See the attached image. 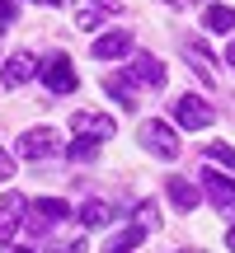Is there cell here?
I'll use <instances>...</instances> for the list:
<instances>
[{"instance_id":"obj_1","label":"cell","mask_w":235,"mask_h":253,"mask_svg":"<svg viewBox=\"0 0 235 253\" xmlns=\"http://www.w3.org/2000/svg\"><path fill=\"white\" fill-rule=\"evenodd\" d=\"M66 216H71V207H66L61 197H43V202H33V207L24 211V230L28 235H47V230L61 225Z\"/></svg>"},{"instance_id":"obj_2","label":"cell","mask_w":235,"mask_h":253,"mask_svg":"<svg viewBox=\"0 0 235 253\" xmlns=\"http://www.w3.org/2000/svg\"><path fill=\"white\" fill-rule=\"evenodd\" d=\"M136 141H141L151 155H160V160H179V150H183L179 136H174V126H170V122H155V118H151V122H141Z\"/></svg>"},{"instance_id":"obj_3","label":"cell","mask_w":235,"mask_h":253,"mask_svg":"<svg viewBox=\"0 0 235 253\" xmlns=\"http://www.w3.org/2000/svg\"><path fill=\"white\" fill-rule=\"evenodd\" d=\"M14 150H19V160H52V155L61 150V136H57L52 126H28Z\"/></svg>"},{"instance_id":"obj_4","label":"cell","mask_w":235,"mask_h":253,"mask_svg":"<svg viewBox=\"0 0 235 253\" xmlns=\"http://www.w3.org/2000/svg\"><path fill=\"white\" fill-rule=\"evenodd\" d=\"M38 75H43V84H47L52 94H75V84H80V75H75L71 56H61V52H57L47 66H38Z\"/></svg>"},{"instance_id":"obj_5","label":"cell","mask_w":235,"mask_h":253,"mask_svg":"<svg viewBox=\"0 0 235 253\" xmlns=\"http://www.w3.org/2000/svg\"><path fill=\"white\" fill-rule=\"evenodd\" d=\"M202 192H207V202L221 211V216L235 220V178H226V173H217V169H207V173H202Z\"/></svg>"},{"instance_id":"obj_6","label":"cell","mask_w":235,"mask_h":253,"mask_svg":"<svg viewBox=\"0 0 235 253\" xmlns=\"http://www.w3.org/2000/svg\"><path fill=\"white\" fill-rule=\"evenodd\" d=\"M217 113L207 108V103L198 99V94H183V99H174V122L188 126V131H202V126H212Z\"/></svg>"},{"instance_id":"obj_7","label":"cell","mask_w":235,"mask_h":253,"mask_svg":"<svg viewBox=\"0 0 235 253\" xmlns=\"http://www.w3.org/2000/svg\"><path fill=\"white\" fill-rule=\"evenodd\" d=\"M127 80L146 84V89H165V66L155 61L151 52H132V66H127Z\"/></svg>"},{"instance_id":"obj_8","label":"cell","mask_w":235,"mask_h":253,"mask_svg":"<svg viewBox=\"0 0 235 253\" xmlns=\"http://www.w3.org/2000/svg\"><path fill=\"white\" fill-rule=\"evenodd\" d=\"M71 131L75 136H85V141H113V118L109 113H75L71 118Z\"/></svg>"},{"instance_id":"obj_9","label":"cell","mask_w":235,"mask_h":253,"mask_svg":"<svg viewBox=\"0 0 235 253\" xmlns=\"http://www.w3.org/2000/svg\"><path fill=\"white\" fill-rule=\"evenodd\" d=\"M24 211H28V202L19 192H5L0 197V244H9V235L24 225Z\"/></svg>"},{"instance_id":"obj_10","label":"cell","mask_w":235,"mask_h":253,"mask_svg":"<svg viewBox=\"0 0 235 253\" xmlns=\"http://www.w3.org/2000/svg\"><path fill=\"white\" fill-rule=\"evenodd\" d=\"M33 75H38V61L28 52H14L5 61V71H0V80H5V89H19V84H28Z\"/></svg>"},{"instance_id":"obj_11","label":"cell","mask_w":235,"mask_h":253,"mask_svg":"<svg viewBox=\"0 0 235 253\" xmlns=\"http://www.w3.org/2000/svg\"><path fill=\"white\" fill-rule=\"evenodd\" d=\"M127 52H132V33L127 28H113V33L94 38V56L99 61H113V56H127Z\"/></svg>"},{"instance_id":"obj_12","label":"cell","mask_w":235,"mask_h":253,"mask_svg":"<svg viewBox=\"0 0 235 253\" xmlns=\"http://www.w3.org/2000/svg\"><path fill=\"white\" fill-rule=\"evenodd\" d=\"M118 9H122V0H75V24L94 28L99 14H118Z\"/></svg>"},{"instance_id":"obj_13","label":"cell","mask_w":235,"mask_h":253,"mask_svg":"<svg viewBox=\"0 0 235 253\" xmlns=\"http://www.w3.org/2000/svg\"><path fill=\"white\" fill-rule=\"evenodd\" d=\"M113 216H118V211L109 207V202H99V197H90V202H85L80 211H75V220H80L85 230H99V225H109Z\"/></svg>"},{"instance_id":"obj_14","label":"cell","mask_w":235,"mask_h":253,"mask_svg":"<svg viewBox=\"0 0 235 253\" xmlns=\"http://www.w3.org/2000/svg\"><path fill=\"white\" fill-rule=\"evenodd\" d=\"M165 192H170V202L179 211H193V207H198V188H193L188 178H170V183H165Z\"/></svg>"},{"instance_id":"obj_15","label":"cell","mask_w":235,"mask_h":253,"mask_svg":"<svg viewBox=\"0 0 235 253\" xmlns=\"http://www.w3.org/2000/svg\"><path fill=\"white\" fill-rule=\"evenodd\" d=\"M104 89H109V99H113V103H122V113H132V108H136L132 80H122V75H109V80H104Z\"/></svg>"},{"instance_id":"obj_16","label":"cell","mask_w":235,"mask_h":253,"mask_svg":"<svg viewBox=\"0 0 235 253\" xmlns=\"http://www.w3.org/2000/svg\"><path fill=\"white\" fill-rule=\"evenodd\" d=\"M202 28H212V33H231V28H235V9L231 5H207Z\"/></svg>"},{"instance_id":"obj_17","label":"cell","mask_w":235,"mask_h":253,"mask_svg":"<svg viewBox=\"0 0 235 253\" xmlns=\"http://www.w3.org/2000/svg\"><path fill=\"white\" fill-rule=\"evenodd\" d=\"M141 239H146V230H141V225H127V230H118V235L109 239V249H104V253H132Z\"/></svg>"},{"instance_id":"obj_18","label":"cell","mask_w":235,"mask_h":253,"mask_svg":"<svg viewBox=\"0 0 235 253\" xmlns=\"http://www.w3.org/2000/svg\"><path fill=\"white\" fill-rule=\"evenodd\" d=\"M183 56H188V66L212 84V56H207V47H202V42H183Z\"/></svg>"},{"instance_id":"obj_19","label":"cell","mask_w":235,"mask_h":253,"mask_svg":"<svg viewBox=\"0 0 235 253\" xmlns=\"http://www.w3.org/2000/svg\"><path fill=\"white\" fill-rule=\"evenodd\" d=\"M207 160H212V164H226V169L235 173V145H226V141H212V145H207Z\"/></svg>"},{"instance_id":"obj_20","label":"cell","mask_w":235,"mask_h":253,"mask_svg":"<svg viewBox=\"0 0 235 253\" xmlns=\"http://www.w3.org/2000/svg\"><path fill=\"white\" fill-rule=\"evenodd\" d=\"M94 155H99V141H75V145H71V160H75V164H90Z\"/></svg>"},{"instance_id":"obj_21","label":"cell","mask_w":235,"mask_h":253,"mask_svg":"<svg viewBox=\"0 0 235 253\" xmlns=\"http://www.w3.org/2000/svg\"><path fill=\"white\" fill-rule=\"evenodd\" d=\"M136 225H141V230L155 225V202H141V207H136Z\"/></svg>"},{"instance_id":"obj_22","label":"cell","mask_w":235,"mask_h":253,"mask_svg":"<svg viewBox=\"0 0 235 253\" xmlns=\"http://www.w3.org/2000/svg\"><path fill=\"white\" fill-rule=\"evenodd\" d=\"M9 178H14V155H9V150H0V188H5Z\"/></svg>"},{"instance_id":"obj_23","label":"cell","mask_w":235,"mask_h":253,"mask_svg":"<svg viewBox=\"0 0 235 253\" xmlns=\"http://www.w3.org/2000/svg\"><path fill=\"white\" fill-rule=\"evenodd\" d=\"M14 24V0H0V28Z\"/></svg>"},{"instance_id":"obj_24","label":"cell","mask_w":235,"mask_h":253,"mask_svg":"<svg viewBox=\"0 0 235 253\" xmlns=\"http://www.w3.org/2000/svg\"><path fill=\"white\" fill-rule=\"evenodd\" d=\"M57 253H90V249H85V239H75V244H61Z\"/></svg>"},{"instance_id":"obj_25","label":"cell","mask_w":235,"mask_h":253,"mask_svg":"<svg viewBox=\"0 0 235 253\" xmlns=\"http://www.w3.org/2000/svg\"><path fill=\"white\" fill-rule=\"evenodd\" d=\"M0 253H33V249H24V244H0Z\"/></svg>"},{"instance_id":"obj_26","label":"cell","mask_w":235,"mask_h":253,"mask_svg":"<svg viewBox=\"0 0 235 253\" xmlns=\"http://www.w3.org/2000/svg\"><path fill=\"white\" fill-rule=\"evenodd\" d=\"M165 5H174V9H188V5H202V0H165Z\"/></svg>"},{"instance_id":"obj_27","label":"cell","mask_w":235,"mask_h":253,"mask_svg":"<svg viewBox=\"0 0 235 253\" xmlns=\"http://www.w3.org/2000/svg\"><path fill=\"white\" fill-rule=\"evenodd\" d=\"M226 249H231V253H235V225H231V235H226Z\"/></svg>"},{"instance_id":"obj_28","label":"cell","mask_w":235,"mask_h":253,"mask_svg":"<svg viewBox=\"0 0 235 253\" xmlns=\"http://www.w3.org/2000/svg\"><path fill=\"white\" fill-rule=\"evenodd\" d=\"M226 61H231V66H235V42H231V47H226Z\"/></svg>"},{"instance_id":"obj_29","label":"cell","mask_w":235,"mask_h":253,"mask_svg":"<svg viewBox=\"0 0 235 253\" xmlns=\"http://www.w3.org/2000/svg\"><path fill=\"white\" fill-rule=\"evenodd\" d=\"M33 5H61V0H33Z\"/></svg>"},{"instance_id":"obj_30","label":"cell","mask_w":235,"mask_h":253,"mask_svg":"<svg viewBox=\"0 0 235 253\" xmlns=\"http://www.w3.org/2000/svg\"><path fill=\"white\" fill-rule=\"evenodd\" d=\"M183 253H193V249H183Z\"/></svg>"}]
</instances>
